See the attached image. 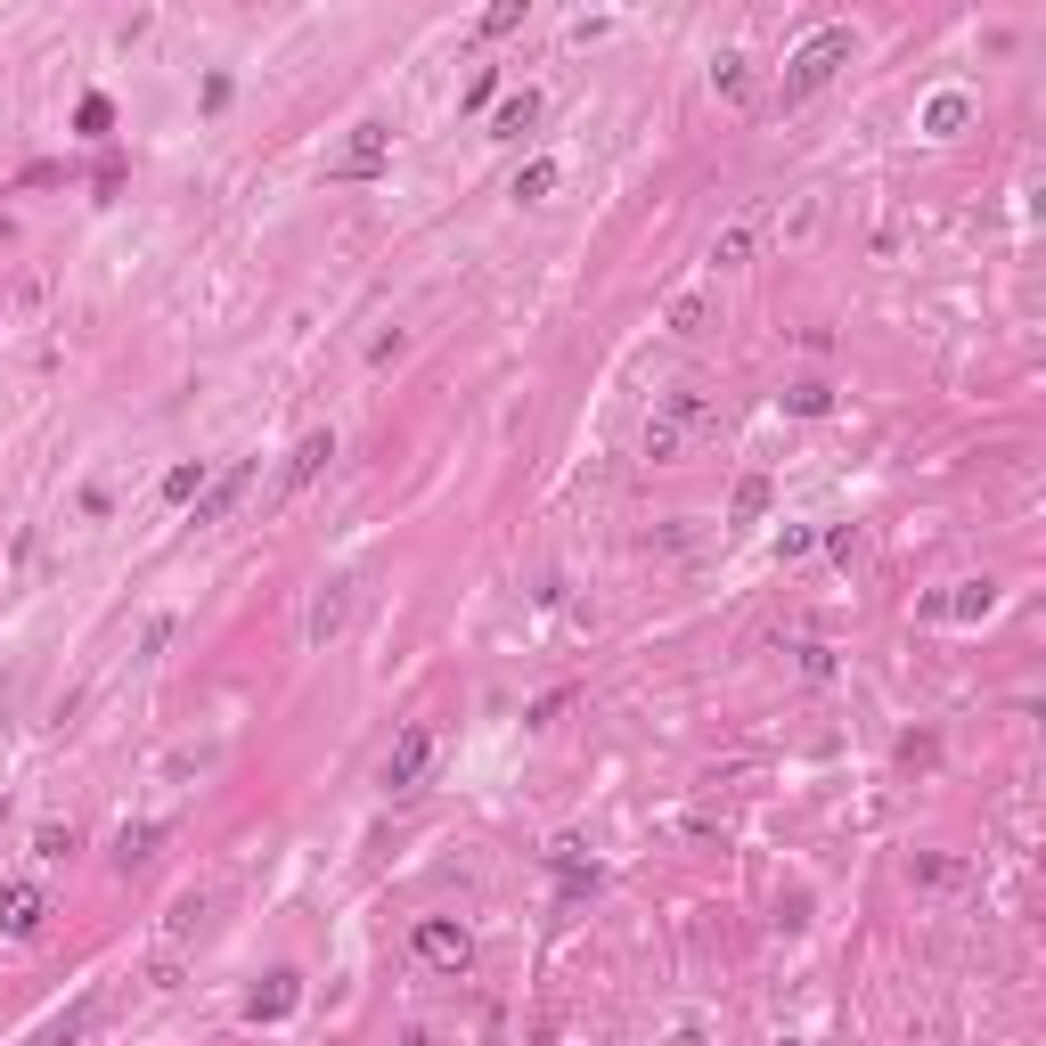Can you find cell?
Masks as SVG:
<instances>
[{"instance_id":"obj_1","label":"cell","mask_w":1046,"mask_h":1046,"mask_svg":"<svg viewBox=\"0 0 1046 1046\" xmlns=\"http://www.w3.org/2000/svg\"><path fill=\"white\" fill-rule=\"evenodd\" d=\"M843 57H850V25H826L809 50H793V66H785V107H793V98H809L818 82H834Z\"/></svg>"},{"instance_id":"obj_2","label":"cell","mask_w":1046,"mask_h":1046,"mask_svg":"<svg viewBox=\"0 0 1046 1046\" xmlns=\"http://www.w3.org/2000/svg\"><path fill=\"white\" fill-rule=\"evenodd\" d=\"M41 916H50V891L41 883H0V932L9 940H33Z\"/></svg>"},{"instance_id":"obj_3","label":"cell","mask_w":1046,"mask_h":1046,"mask_svg":"<svg viewBox=\"0 0 1046 1046\" xmlns=\"http://www.w3.org/2000/svg\"><path fill=\"white\" fill-rule=\"evenodd\" d=\"M426 761H433V728H401V744H393V761H385V793H417Z\"/></svg>"},{"instance_id":"obj_4","label":"cell","mask_w":1046,"mask_h":1046,"mask_svg":"<svg viewBox=\"0 0 1046 1046\" xmlns=\"http://www.w3.org/2000/svg\"><path fill=\"white\" fill-rule=\"evenodd\" d=\"M417 956H426L433 973H458L474 956V940L458 932V924H442V916H426V924H417Z\"/></svg>"},{"instance_id":"obj_5","label":"cell","mask_w":1046,"mask_h":1046,"mask_svg":"<svg viewBox=\"0 0 1046 1046\" xmlns=\"http://www.w3.org/2000/svg\"><path fill=\"white\" fill-rule=\"evenodd\" d=\"M385 148H393V132H385V123H360V132H352V148H344L336 164H327V172H336V180H368L376 164H385Z\"/></svg>"},{"instance_id":"obj_6","label":"cell","mask_w":1046,"mask_h":1046,"mask_svg":"<svg viewBox=\"0 0 1046 1046\" xmlns=\"http://www.w3.org/2000/svg\"><path fill=\"white\" fill-rule=\"evenodd\" d=\"M344 621H352V580H327V589L311 597V614H303V638H311V646H327V638L344 630Z\"/></svg>"},{"instance_id":"obj_7","label":"cell","mask_w":1046,"mask_h":1046,"mask_svg":"<svg viewBox=\"0 0 1046 1046\" xmlns=\"http://www.w3.org/2000/svg\"><path fill=\"white\" fill-rule=\"evenodd\" d=\"M91 1014H98V997L82 990L74 1006H66V1014H50V1022H41V1031H33L25 1046H82V1031H91Z\"/></svg>"},{"instance_id":"obj_8","label":"cell","mask_w":1046,"mask_h":1046,"mask_svg":"<svg viewBox=\"0 0 1046 1046\" xmlns=\"http://www.w3.org/2000/svg\"><path fill=\"white\" fill-rule=\"evenodd\" d=\"M295 997H303V981H295V973H270L262 990L245 997V1014H254V1022H286V1014H295Z\"/></svg>"},{"instance_id":"obj_9","label":"cell","mask_w":1046,"mask_h":1046,"mask_svg":"<svg viewBox=\"0 0 1046 1046\" xmlns=\"http://www.w3.org/2000/svg\"><path fill=\"white\" fill-rule=\"evenodd\" d=\"M662 426L671 433H720V409H711L703 393H671V401H662Z\"/></svg>"},{"instance_id":"obj_10","label":"cell","mask_w":1046,"mask_h":1046,"mask_svg":"<svg viewBox=\"0 0 1046 1046\" xmlns=\"http://www.w3.org/2000/svg\"><path fill=\"white\" fill-rule=\"evenodd\" d=\"M245 483H254V467H229L221 483H205V491H197V523H221V515L245 499Z\"/></svg>"},{"instance_id":"obj_11","label":"cell","mask_w":1046,"mask_h":1046,"mask_svg":"<svg viewBox=\"0 0 1046 1046\" xmlns=\"http://www.w3.org/2000/svg\"><path fill=\"white\" fill-rule=\"evenodd\" d=\"M327 458H336V433H303V442H295V458H286V491H303L311 474L327 467Z\"/></svg>"},{"instance_id":"obj_12","label":"cell","mask_w":1046,"mask_h":1046,"mask_svg":"<svg viewBox=\"0 0 1046 1046\" xmlns=\"http://www.w3.org/2000/svg\"><path fill=\"white\" fill-rule=\"evenodd\" d=\"M916 883H932V891H965V883H973V867H965V859H949V850H916Z\"/></svg>"},{"instance_id":"obj_13","label":"cell","mask_w":1046,"mask_h":1046,"mask_svg":"<svg viewBox=\"0 0 1046 1046\" xmlns=\"http://www.w3.org/2000/svg\"><path fill=\"white\" fill-rule=\"evenodd\" d=\"M728 515H736V523H761V515H768V474H744L736 499H728Z\"/></svg>"},{"instance_id":"obj_14","label":"cell","mask_w":1046,"mask_h":1046,"mask_svg":"<svg viewBox=\"0 0 1046 1046\" xmlns=\"http://www.w3.org/2000/svg\"><path fill=\"white\" fill-rule=\"evenodd\" d=\"M965 115H973V107H965V91H940L932 107H924V132H965Z\"/></svg>"},{"instance_id":"obj_15","label":"cell","mask_w":1046,"mask_h":1046,"mask_svg":"<svg viewBox=\"0 0 1046 1046\" xmlns=\"http://www.w3.org/2000/svg\"><path fill=\"white\" fill-rule=\"evenodd\" d=\"M990 605H997V589H990V580H965L956 597H940V614H965V621H981Z\"/></svg>"},{"instance_id":"obj_16","label":"cell","mask_w":1046,"mask_h":1046,"mask_svg":"<svg viewBox=\"0 0 1046 1046\" xmlns=\"http://www.w3.org/2000/svg\"><path fill=\"white\" fill-rule=\"evenodd\" d=\"M148 843H156V826H123V834H115V867H123V875L148 867Z\"/></svg>"},{"instance_id":"obj_17","label":"cell","mask_w":1046,"mask_h":1046,"mask_svg":"<svg viewBox=\"0 0 1046 1046\" xmlns=\"http://www.w3.org/2000/svg\"><path fill=\"white\" fill-rule=\"evenodd\" d=\"M711 262H752V221H728L720 238H711Z\"/></svg>"},{"instance_id":"obj_18","label":"cell","mask_w":1046,"mask_h":1046,"mask_svg":"<svg viewBox=\"0 0 1046 1046\" xmlns=\"http://www.w3.org/2000/svg\"><path fill=\"white\" fill-rule=\"evenodd\" d=\"M205 924V891H188V899H172V924H164V940H188Z\"/></svg>"},{"instance_id":"obj_19","label":"cell","mask_w":1046,"mask_h":1046,"mask_svg":"<svg viewBox=\"0 0 1046 1046\" xmlns=\"http://www.w3.org/2000/svg\"><path fill=\"white\" fill-rule=\"evenodd\" d=\"M785 409H793V417H826L834 393H826V385H785Z\"/></svg>"},{"instance_id":"obj_20","label":"cell","mask_w":1046,"mask_h":1046,"mask_svg":"<svg viewBox=\"0 0 1046 1046\" xmlns=\"http://www.w3.org/2000/svg\"><path fill=\"white\" fill-rule=\"evenodd\" d=\"M711 91H720V98H744V91H752L744 57H720V66H711Z\"/></svg>"},{"instance_id":"obj_21","label":"cell","mask_w":1046,"mask_h":1046,"mask_svg":"<svg viewBox=\"0 0 1046 1046\" xmlns=\"http://www.w3.org/2000/svg\"><path fill=\"white\" fill-rule=\"evenodd\" d=\"M532 123H540V98L532 91H515L508 107H499V132H532Z\"/></svg>"},{"instance_id":"obj_22","label":"cell","mask_w":1046,"mask_h":1046,"mask_svg":"<svg viewBox=\"0 0 1046 1046\" xmlns=\"http://www.w3.org/2000/svg\"><path fill=\"white\" fill-rule=\"evenodd\" d=\"M548 188H556V164H548V156H540V164H523V172H515V197H548Z\"/></svg>"},{"instance_id":"obj_23","label":"cell","mask_w":1046,"mask_h":1046,"mask_svg":"<svg viewBox=\"0 0 1046 1046\" xmlns=\"http://www.w3.org/2000/svg\"><path fill=\"white\" fill-rule=\"evenodd\" d=\"M679 442H687V433H671V426H662V417H646V458H679Z\"/></svg>"},{"instance_id":"obj_24","label":"cell","mask_w":1046,"mask_h":1046,"mask_svg":"<svg viewBox=\"0 0 1046 1046\" xmlns=\"http://www.w3.org/2000/svg\"><path fill=\"white\" fill-rule=\"evenodd\" d=\"M74 123H82V132H91V139H107V123H115V107H107V98H82V107H74Z\"/></svg>"},{"instance_id":"obj_25","label":"cell","mask_w":1046,"mask_h":1046,"mask_svg":"<svg viewBox=\"0 0 1046 1046\" xmlns=\"http://www.w3.org/2000/svg\"><path fill=\"white\" fill-rule=\"evenodd\" d=\"M205 491V458H197V467H172V474H164V499H197Z\"/></svg>"},{"instance_id":"obj_26","label":"cell","mask_w":1046,"mask_h":1046,"mask_svg":"<svg viewBox=\"0 0 1046 1046\" xmlns=\"http://www.w3.org/2000/svg\"><path fill=\"white\" fill-rule=\"evenodd\" d=\"M809 548H818V532H809V523H785V532H777V556H785V564L809 556Z\"/></svg>"},{"instance_id":"obj_27","label":"cell","mask_w":1046,"mask_h":1046,"mask_svg":"<svg viewBox=\"0 0 1046 1046\" xmlns=\"http://www.w3.org/2000/svg\"><path fill=\"white\" fill-rule=\"evenodd\" d=\"M671 327H679V336H695V327H703V295H679L671 303Z\"/></svg>"},{"instance_id":"obj_28","label":"cell","mask_w":1046,"mask_h":1046,"mask_svg":"<svg viewBox=\"0 0 1046 1046\" xmlns=\"http://www.w3.org/2000/svg\"><path fill=\"white\" fill-rule=\"evenodd\" d=\"M74 850V826H41V859H66Z\"/></svg>"},{"instance_id":"obj_29","label":"cell","mask_w":1046,"mask_h":1046,"mask_svg":"<svg viewBox=\"0 0 1046 1046\" xmlns=\"http://www.w3.org/2000/svg\"><path fill=\"white\" fill-rule=\"evenodd\" d=\"M515 25H523V9H515V0H499V9L483 17V33H515Z\"/></svg>"},{"instance_id":"obj_30","label":"cell","mask_w":1046,"mask_h":1046,"mask_svg":"<svg viewBox=\"0 0 1046 1046\" xmlns=\"http://www.w3.org/2000/svg\"><path fill=\"white\" fill-rule=\"evenodd\" d=\"M0 818H9V809H0Z\"/></svg>"}]
</instances>
